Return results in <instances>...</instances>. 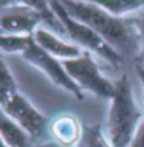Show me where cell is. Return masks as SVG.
Returning a JSON list of instances; mask_svg holds the SVG:
<instances>
[{
	"mask_svg": "<svg viewBox=\"0 0 144 147\" xmlns=\"http://www.w3.org/2000/svg\"><path fill=\"white\" fill-rule=\"evenodd\" d=\"M17 91V82L8 68L5 61L0 59V107H3Z\"/></svg>",
	"mask_w": 144,
	"mask_h": 147,
	"instance_id": "obj_14",
	"label": "cell"
},
{
	"mask_svg": "<svg viewBox=\"0 0 144 147\" xmlns=\"http://www.w3.org/2000/svg\"><path fill=\"white\" fill-rule=\"evenodd\" d=\"M42 23L47 25L43 14L23 3H16L0 11V34L31 37Z\"/></svg>",
	"mask_w": 144,
	"mask_h": 147,
	"instance_id": "obj_6",
	"label": "cell"
},
{
	"mask_svg": "<svg viewBox=\"0 0 144 147\" xmlns=\"http://www.w3.org/2000/svg\"><path fill=\"white\" fill-rule=\"evenodd\" d=\"M144 116L143 107L135 98L133 88L126 74L115 82V93L110 99L105 133L112 147H130Z\"/></svg>",
	"mask_w": 144,
	"mask_h": 147,
	"instance_id": "obj_2",
	"label": "cell"
},
{
	"mask_svg": "<svg viewBox=\"0 0 144 147\" xmlns=\"http://www.w3.org/2000/svg\"><path fill=\"white\" fill-rule=\"evenodd\" d=\"M82 127L79 121L73 115H59L53 121H50V133L54 142L64 147H76L82 135Z\"/></svg>",
	"mask_w": 144,
	"mask_h": 147,
	"instance_id": "obj_9",
	"label": "cell"
},
{
	"mask_svg": "<svg viewBox=\"0 0 144 147\" xmlns=\"http://www.w3.org/2000/svg\"><path fill=\"white\" fill-rule=\"evenodd\" d=\"M16 3H19V0H0V11H3L8 6H13Z\"/></svg>",
	"mask_w": 144,
	"mask_h": 147,
	"instance_id": "obj_18",
	"label": "cell"
},
{
	"mask_svg": "<svg viewBox=\"0 0 144 147\" xmlns=\"http://www.w3.org/2000/svg\"><path fill=\"white\" fill-rule=\"evenodd\" d=\"M33 147H64V146L57 144V142H54V141H45V142H39V144H36Z\"/></svg>",
	"mask_w": 144,
	"mask_h": 147,
	"instance_id": "obj_19",
	"label": "cell"
},
{
	"mask_svg": "<svg viewBox=\"0 0 144 147\" xmlns=\"http://www.w3.org/2000/svg\"><path fill=\"white\" fill-rule=\"evenodd\" d=\"M33 36L31 37H17V36H6L0 34V51L3 53H23L30 47Z\"/></svg>",
	"mask_w": 144,
	"mask_h": 147,
	"instance_id": "obj_15",
	"label": "cell"
},
{
	"mask_svg": "<svg viewBox=\"0 0 144 147\" xmlns=\"http://www.w3.org/2000/svg\"><path fill=\"white\" fill-rule=\"evenodd\" d=\"M132 23H133L138 36V57L144 61V11H139L132 19Z\"/></svg>",
	"mask_w": 144,
	"mask_h": 147,
	"instance_id": "obj_16",
	"label": "cell"
},
{
	"mask_svg": "<svg viewBox=\"0 0 144 147\" xmlns=\"http://www.w3.org/2000/svg\"><path fill=\"white\" fill-rule=\"evenodd\" d=\"M33 40L37 43L43 51H47L48 54L57 57L59 61H62V62L76 59L84 53V50L81 47H78L73 42H67L65 39H62L57 33L45 28V26H41V28L33 34Z\"/></svg>",
	"mask_w": 144,
	"mask_h": 147,
	"instance_id": "obj_8",
	"label": "cell"
},
{
	"mask_svg": "<svg viewBox=\"0 0 144 147\" xmlns=\"http://www.w3.org/2000/svg\"><path fill=\"white\" fill-rule=\"evenodd\" d=\"M74 2H90V0H74Z\"/></svg>",
	"mask_w": 144,
	"mask_h": 147,
	"instance_id": "obj_21",
	"label": "cell"
},
{
	"mask_svg": "<svg viewBox=\"0 0 144 147\" xmlns=\"http://www.w3.org/2000/svg\"><path fill=\"white\" fill-rule=\"evenodd\" d=\"M0 136L8 147H33V138L0 107Z\"/></svg>",
	"mask_w": 144,
	"mask_h": 147,
	"instance_id": "obj_10",
	"label": "cell"
},
{
	"mask_svg": "<svg viewBox=\"0 0 144 147\" xmlns=\"http://www.w3.org/2000/svg\"><path fill=\"white\" fill-rule=\"evenodd\" d=\"M19 3H23V5H28V6L34 8V9H37L41 14H43V17L47 20V25L50 26L51 31L65 36V30H64L61 20L57 19V16L53 13L48 0H19Z\"/></svg>",
	"mask_w": 144,
	"mask_h": 147,
	"instance_id": "obj_13",
	"label": "cell"
},
{
	"mask_svg": "<svg viewBox=\"0 0 144 147\" xmlns=\"http://www.w3.org/2000/svg\"><path fill=\"white\" fill-rule=\"evenodd\" d=\"M0 147H8V144H6L5 141H3V138H2V136H0Z\"/></svg>",
	"mask_w": 144,
	"mask_h": 147,
	"instance_id": "obj_20",
	"label": "cell"
},
{
	"mask_svg": "<svg viewBox=\"0 0 144 147\" xmlns=\"http://www.w3.org/2000/svg\"><path fill=\"white\" fill-rule=\"evenodd\" d=\"M22 57L25 59L30 65H33L37 70H41L53 84L61 87L62 90L68 91L70 94H73L74 99H79V101L84 99L82 90L79 88V87L74 84L73 79L70 78V74H68V71H67L65 65H64V62L59 61L57 57L48 54L47 51H43L34 40H31L30 47L22 53Z\"/></svg>",
	"mask_w": 144,
	"mask_h": 147,
	"instance_id": "obj_5",
	"label": "cell"
},
{
	"mask_svg": "<svg viewBox=\"0 0 144 147\" xmlns=\"http://www.w3.org/2000/svg\"><path fill=\"white\" fill-rule=\"evenodd\" d=\"M90 2L101 6L104 11L118 19H126V16L144 9V0H90Z\"/></svg>",
	"mask_w": 144,
	"mask_h": 147,
	"instance_id": "obj_11",
	"label": "cell"
},
{
	"mask_svg": "<svg viewBox=\"0 0 144 147\" xmlns=\"http://www.w3.org/2000/svg\"><path fill=\"white\" fill-rule=\"evenodd\" d=\"M76 147H112L109 136L102 130L101 124L84 125L82 135Z\"/></svg>",
	"mask_w": 144,
	"mask_h": 147,
	"instance_id": "obj_12",
	"label": "cell"
},
{
	"mask_svg": "<svg viewBox=\"0 0 144 147\" xmlns=\"http://www.w3.org/2000/svg\"><path fill=\"white\" fill-rule=\"evenodd\" d=\"M64 65L74 84L82 90V93L89 91L99 99H112L115 93V82H112L101 73V68L91 53L84 51L79 57L65 61Z\"/></svg>",
	"mask_w": 144,
	"mask_h": 147,
	"instance_id": "obj_4",
	"label": "cell"
},
{
	"mask_svg": "<svg viewBox=\"0 0 144 147\" xmlns=\"http://www.w3.org/2000/svg\"><path fill=\"white\" fill-rule=\"evenodd\" d=\"M9 118H13L33 140H39L50 130V121L42 115L28 99L20 93H16L2 107Z\"/></svg>",
	"mask_w": 144,
	"mask_h": 147,
	"instance_id": "obj_7",
	"label": "cell"
},
{
	"mask_svg": "<svg viewBox=\"0 0 144 147\" xmlns=\"http://www.w3.org/2000/svg\"><path fill=\"white\" fill-rule=\"evenodd\" d=\"M59 2L71 17L85 23L122 57L133 53L138 54V36L132 20L115 17L91 2H74V0H59Z\"/></svg>",
	"mask_w": 144,
	"mask_h": 147,
	"instance_id": "obj_1",
	"label": "cell"
},
{
	"mask_svg": "<svg viewBox=\"0 0 144 147\" xmlns=\"http://www.w3.org/2000/svg\"><path fill=\"white\" fill-rule=\"evenodd\" d=\"M48 2H50V6L53 9V13L61 20L64 30H65V36H68L71 40H73V43L81 47L84 51L98 54L99 57H102L110 65H113V67L121 65L124 57L115 48H112L101 36L96 34L85 23H82V22L76 20L74 17H71L59 0H48Z\"/></svg>",
	"mask_w": 144,
	"mask_h": 147,
	"instance_id": "obj_3",
	"label": "cell"
},
{
	"mask_svg": "<svg viewBox=\"0 0 144 147\" xmlns=\"http://www.w3.org/2000/svg\"><path fill=\"white\" fill-rule=\"evenodd\" d=\"M137 71H138L139 81H141V87H143V110H144V65H138ZM130 147H144V116H143L141 125L138 129V133L135 136V140L132 141Z\"/></svg>",
	"mask_w": 144,
	"mask_h": 147,
	"instance_id": "obj_17",
	"label": "cell"
}]
</instances>
